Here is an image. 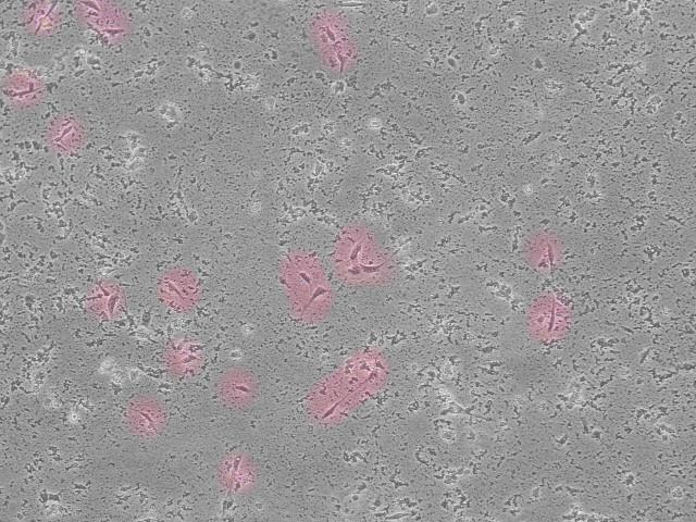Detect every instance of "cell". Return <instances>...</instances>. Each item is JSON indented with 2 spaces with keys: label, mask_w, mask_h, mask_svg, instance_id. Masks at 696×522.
<instances>
[{
  "label": "cell",
  "mask_w": 696,
  "mask_h": 522,
  "mask_svg": "<svg viewBox=\"0 0 696 522\" xmlns=\"http://www.w3.org/2000/svg\"><path fill=\"white\" fill-rule=\"evenodd\" d=\"M222 395L228 402L237 406H249L258 396V383L248 372H231L222 382Z\"/></svg>",
  "instance_id": "obj_4"
},
{
  "label": "cell",
  "mask_w": 696,
  "mask_h": 522,
  "mask_svg": "<svg viewBox=\"0 0 696 522\" xmlns=\"http://www.w3.org/2000/svg\"><path fill=\"white\" fill-rule=\"evenodd\" d=\"M333 268L344 284L374 289L389 285L396 277L394 261L381 251H366L363 246L355 245L335 254Z\"/></svg>",
  "instance_id": "obj_3"
},
{
  "label": "cell",
  "mask_w": 696,
  "mask_h": 522,
  "mask_svg": "<svg viewBox=\"0 0 696 522\" xmlns=\"http://www.w3.org/2000/svg\"><path fill=\"white\" fill-rule=\"evenodd\" d=\"M278 279L296 320L304 324H320L330 318L335 294L325 269L318 260L288 256L279 265Z\"/></svg>",
  "instance_id": "obj_2"
},
{
  "label": "cell",
  "mask_w": 696,
  "mask_h": 522,
  "mask_svg": "<svg viewBox=\"0 0 696 522\" xmlns=\"http://www.w3.org/2000/svg\"><path fill=\"white\" fill-rule=\"evenodd\" d=\"M388 375L384 353L375 349L358 351L313 386L307 398L309 414L322 424L339 423L375 396Z\"/></svg>",
  "instance_id": "obj_1"
}]
</instances>
